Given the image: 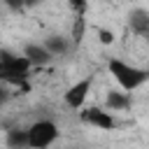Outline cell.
I'll return each instance as SVG.
<instances>
[{
  "mask_svg": "<svg viewBox=\"0 0 149 149\" xmlns=\"http://www.w3.org/2000/svg\"><path fill=\"white\" fill-rule=\"evenodd\" d=\"M5 2H7L12 9H21V7H23V0H5Z\"/></svg>",
  "mask_w": 149,
  "mask_h": 149,
  "instance_id": "13",
  "label": "cell"
},
{
  "mask_svg": "<svg viewBox=\"0 0 149 149\" xmlns=\"http://www.w3.org/2000/svg\"><path fill=\"white\" fill-rule=\"evenodd\" d=\"M88 88H91V77H86V79L77 81L74 86H70V88H68V93H65V102H68L72 109L81 107V105H84V100H86V95H88Z\"/></svg>",
  "mask_w": 149,
  "mask_h": 149,
  "instance_id": "3",
  "label": "cell"
},
{
  "mask_svg": "<svg viewBox=\"0 0 149 149\" xmlns=\"http://www.w3.org/2000/svg\"><path fill=\"white\" fill-rule=\"evenodd\" d=\"M130 28H133V33H137L142 37H149V12L135 9L130 14Z\"/></svg>",
  "mask_w": 149,
  "mask_h": 149,
  "instance_id": "5",
  "label": "cell"
},
{
  "mask_svg": "<svg viewBox=\"0 0 149 149\" xmlns=\"http://www.w3.org/2000/svg\"><path fill=\"white\" fill-rule=\"evenodd\" d=\"M5 98H7V95H5V91H2V86H0V105L5 102Z\"/></svg>",
  "mask_w": 149,
  "mask_h": 149,
  "instance_id": "15",
  "label": "cell"
},
{
  "mask_svg": "<svg viewBox=\"0 0 149 149\" xmlns=\"http://www.w3.org/2000/svg\"><path fill=\"white\" fill-rule=\"evenodd\" d=\"M26 58L30 61V63H37V65H42V63H47L49 61V51L47 49H42V47H35V44H30V47H26Z\"/></svg>",
  "mask_w": 149,
  "mask_h": 149,
  "instance_id": "7",
  "label": "cell"
},
{
  "mask_svg": "<svg viewBox=\"0 0 149 149\" xmlns=\"http://www.w3.org/2000/svg\"><path fill=\"white\" fill-rule=\"evenodd\" d=\"M70 9L77 12V16H84V12H86V0H70Z\"/></svg>",
  "mask_w": 149,
  "mask_h": 149,
  "instance_id": "11",
  "label": "cell"
},
{
  "mask_svg": "<svg viewBox=\"0 0 149 149\" xmlns=\"http://www.w3.org/2000/svg\"><path fill=\"white\" fill-rule=\"evenodd\" d=\"M84 28H86L84 16H77V19H74V26H72V37H74V42H81V37H84Z\"/></svg>",
  "mask_w": 149,
  "mask_h": 149,
  "instance_id": "10",
  "label": "cell"
},
{
  "mask_svg": "<svg viewBox=\"0 0 149 149\" xmlns=\"http://www.w3.org/2000/svg\"><path fill=\"white\" fill-rule=\"evenodd\" d=\"M47 49H49L51 54H65L68 44H65L63 37H49V40H47Z\"/></svg>",
  "mask_w": 149,
  "mask_h": 149,
  "instance_id": "9",
  "label": "cell"
},
{
  "mask_svg": "<svg viewBox=\"0 0 149 149\" xmlns=\"http://www.w3.org/2000/svg\"><path fill=\"white\" fill-rule=\"evenodd\" d=\"M56 137H58V128H56V123H51L47 119L35 121L28 128V147L30 149H47Z\"/></svg>",
  "mask_w": 149,
  "mask_h": 149,
  "instance_id": "2",
  "label": "cell"
},
{
  "mask_svg": "<svg viewBox=\"0 0 149 149\" xmlns=\"http://www.w3.org/2000/svg\"><path fill=\"white\" fill-rule=\"evenodd\" d=\"M23 2H26V5H37L40 0H23Z\"/></svg>",
  "mask_w": 149,
  "mask_h": 149,
  "instance_id": "16",
  "label": "cell"
},
{
  "mask_svg": "<svg viewBox=\"0 0 149 149\" xmlns=\"http://www.w3.org/2000/svg\"><path fill=\"white\" fill-rule=\"evenodd\" d=\"M81 119H84L86 123H93V126L105 128V130L114 128V119H112L107 112L98 109V107H88V109H84V112H81Z\"/></svg>",
  "mask_w": 149,
  "mask_h": 149,
  "instance_id": "4",
  "label": "cell"
},
{
  "mask_svg": "<svg viewBox=\"0 0 149 149\" xmlns=\"http://www.w3.org/2000/svg\"><path fill=\"white\" fill-rule=\"evenodd\" d=\"M109 72L114 74V79L121 84V88H126V91H133V88H137V86H142L147 79H149V72H144V70H140V68H133V65H128V63H123V61H119V58H112L109 61Z\"/></svg>",
  "mask_w": 149,
  "mask_h": 149,
  "instance_id": "1",
  "label": "cell"
},
{
  "mask_svg": "<svg viewBox=\"0 0 149 149\" xmlns=\"http://www.w3.org/2000/svg\"><path fill=\"white\" fill-rule=\"evenodd\" d=\"M7 144L12 149H23L28 147V130H19V128H12L7 133Z\"/></svg>",
  "mask_w": 149,
  "mask_h": 149,
  "instance_id": "6",
  "label": "cell"
},
{
  "mask_svg": "<svg viewBox=\"0 0 149 149\" xmlns=\"http://www.w3.org/2000/svg\"><path fill=\"white\" fill-rule=\"evenodd\" d=\"M98 35H100V42H102V44H112V42H114L112 30H98Z\"/></svg>",
  "mask_w": 149,
  "mask_h": 149,
  "instance_id": "12",
  "label": "cell"
},
{
  "mask_svg": "<svg viewBox=\"0 0 149 149\" xmlns=\"http://www.w3.org/2000/svg\"><path fill=\"white\" fill-rule=\"evenodd\" d=\"M2 79H5V65L0 63V81H2Z\"/></svg>",
  "mask_w": 149,
  "mask_h": 149,
  "instance_id": "14",
  "label": "cell"
},
{
  "mask_svg": "<svg viewBox=\"0 0 149 149\" xmlns=\"http://www.w3.org/2000/svg\"><path fill=\"white\" fill-rule=\"evenodd\" d=\"M107 105L112 109H126V107H130V100H128V95H123L119 91H109L107 93Z\"/></svg>",
  "mask_w": 149,
  "mask_h": 149,
  "instance_id": "8",
  "label": "cell"
}]
</instances>
